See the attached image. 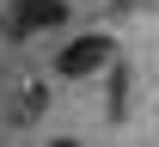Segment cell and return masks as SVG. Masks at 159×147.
I'll list each match as a JSON object with an SVG mask.
<instances>
[{"label": "cell", "mask_w": 159, "mask_h": 147, "mask_svg": "<svg viewBox=\"0 0 159 147\" xmlns=\"http://www.w3.org/2000/svg\"><path fill=\"white\" fill-rule=\"evenodd\" d=\"M55 147H80V141H55Z\"/></svg>", "instance_id": "3"}, {"label": "cell", "mask_w": 159, "mask_h": 147, "mask_svg": "<svg viewBox=\"0 0 159 147\" xmlns=\"http://www.w3.org/2000/svg\"><path fill=\"white\" fill-rule=\"evenodd\" d=\"M0 25H6V37H37V31H61V25H67V0H12Z\"/></svg>", "instance_id": "1"}, {"label": "cell", "mask_w": 159, "mask_h": 147, "mask_svg": "<svg viewBox=\"0 0 159 147\" xmlns=\"http://www.w3.org/2000/svg\"><path fill=\"white\" fill-rule=\"evenodd\" d=\"M110 62V37L104 31H86V37H67L55 55V74L61 80H86V74H98V67Z\"/></svg>", "instance_id": "2"}]
</instances>
